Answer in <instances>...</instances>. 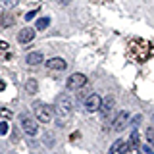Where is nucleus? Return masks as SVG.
<instances>
[{
	"label": "nucleus",
	"instance_id": "f257e3e1",
	"mask_svg": "<svg viewBox=\"0 0 154 154\" xmlns=\"http://www.w3.org/2000/svg\"><path fill=\"white\" fill-rule=\"evenodd\" d=\"M54 114L60 122H66L73 116V100L69 98L67 94H60L56 98V104H54Z\"/></svg>",
	"mask_w": 154,
	"mask_h": 154
},
{
	"label": "nucleus",
	"instance_id": "f03ea898",
	"mask_svg": "<svg viewBox=\"0 0 154 154\" xmlns=\"http://www.w3.org/2000/svg\"><path fill=\"white\" fill-rule=\"evenodd\" d=\"M35 116L41 123H50L52 118H54V106H46L42 102L35 104Z\"/></svg>",
	"mask_w": 154,
	"mask_h": 154
},
{
	"label": "nucleus",
	"instance_id": "7ed1b4c3",
	"mask_svg": "<svg viewBox=\"0 0 154 154\" xmlns=\"http://www.w3.org/2000/svg\"><path fill=\"white\" fill-rule=\"evenodd\" d=\"M19 123H21V129H23L27 135H31V137H33V135H37L38 123H37L35 118H31V114H27V112L19 114Z\"/></svg>",
	"mask_w": 154,
	"mask_h": 154
},
{
	"label": "nucleus",
	"instance_id": "20e7f679",
	"mask_svg": "<svg viewBox=\"0 0 154 154\" xmlns=\"http://www.w3.org/2000/svg\"><path fill=\"white\" fill-rule=\"evenodd\" d=\"M85 85H87V75H83V73H71L67 77V83H66V87L69 91H79Z\"/></svg>",
	"mask_w": 154,
	"mask_h": 154
},
{
	"label": "nucleus",
	"instance_id": "39448f33",
	"mask_svg": "<svg viewBox=\"0 0 154 154\" xmlns=\"http://www.w3.org/2000/svg\"><path fill=\"white\" fill-rule=\"evenodd\" d=\"M100 106H102V98H100L96 93L89 94L85 98V110H87V112H98Z\"/></svg>",
	"mask_w": 154,
	"mask_h": 154
},
{
	"label": "nucleus",
	"instance_id": "423d86ee",
	"mask_svg": "<svg viewBox=\"0 0 154 154\" xmlns=\"http://www.w3.org/2000/svg\"><path fill=\"white\" fill-rule=\"evenodd\" d=\"M127 123H129V112H119L116 116V119L112 122V129L114 131H122Z\"/></svg>",
	"mask_w": 154,
	"mask_h": 154
},
{
	"label": "nucleus",
	"instance_id": "0eeeda50",
	"mask_svg": "<svg viewBox=\"0 0 154 154\" xmlns=\"http://www.w3.org/2000/svg\"><path fill=\"white\" fill-rule=\"evenodd\" d=\"M48 69H54V71H64L66 67H67V62L64 60V58H50V60H46L45 62Z\"/></svg>",
	"mask_w": 154,
	"mask_h": 154
},
{
	"label": "nucleus",
	"instance_id": "6e6552de",
	"mask_svg": "<svg viewBox=\"0 0 154 154\" xmlns=\"http://www.w3.org/2000/svg\"><path fill=\"white\" fill-rule=\"evenodd\" d=\"M33 38H35V29H31V27H25V29H21V31L17 33V41L21 42V45H27V42H31Z\"/></svg>",
	"mask_w": 154,
	"mask_h": 154
},
{
	"label": "nucleus",
	"instance_id": "1a4fd4ad",
	"mask_svg": "<svg viewBox=\"0 0 154 154\" xmlns=\"http://www.w3.org/2000/svg\"><path fill=\"white\" fill-rule=\"evenodd\" d=\"M25 62H27L29 66H38V64L45 62V56H42L41 52H29L27 58H25Z\"/></svg>",
	"mask_w": 154,
	"mask_h": 154
},
{
	"label": "nucleus",
	"instance_id": "9d476101",
	"mask_svg": "<svg viewBox=\"0 0 154 154\" xmlns=\"http://www.w3.org/2000/svg\"><path fill=\"white\" fill-rule=\"evenodd\" d=\"M114 102H116V100H114V96H106V98L102 100V106H100V110H98V112L102 114V116H108L110 112H112V108H114Z\"/></svg>",
	"mask_w": 154,
	"mask_h": 154
},
{
	"label": "nucleus",
	"instance_id": "9b49d317",
	"mask_svg": "<svg viewBox=\"0 0 154 154\" xmlns=\"http://www.w3.org/2000/svg\"><path fill=\"white\" fill-rule=\"evenodd\" d=\"M25 91H27L29 94H37L38 93V83H37L35 79H27L25 81Z\"/></svg>",
	"mask_w": 154,
	"mask_h": 154
},
{
	"label": "nucleus",
	"instance_id": "f8f14e48",
	"mask_svg": "<svg viewBox=\"0 0 154 154\" xmlns=\"http://www.w3.org/2000/svg\"><path fill=\"white\" fill-rule=\"evenodd\" d=\"M123 139H118V141H116L114 144H112V146H110V150H108V154H116V152H119V148H122L123 146Z\"/></svg>",
	"mask_w": 154,
	"mask_h": 154
},
{
	"label": "nucleus",
	"instance_id": "ddd939ff",
	"mask_svg": "<svg viewBox=\"0 0 154 154\" xmlns=\"http://www.w3.org/2000/svg\"><path fill=\"white\" fill-rule=\"evenodd\" d=\"M48 25H50V17H41V19H37V29H38V31L46 29Z\"/></svg>",
	"mask_w": 154,
	"mask_h": 154
},
{
	"label": "nucleus",
	"instance_id": "4468645a",
	"mask_svg": "<svg viewBox=\"0 0 154 154\" xmlns=\"http://www.w3.org/2000/svg\"><path fill=\"white\" fill-rule=\"evenodd\" d=\"M146 141H148V144H152V146H154V127H148L146 129Z\"/></svg>",
	"mask_w": 154,
	"mask_h": 154
},
{
	"label": "nucleus",
	"instance_id": "2eb2a0df",
	"mask_svg": "<svg viewBox=\"0 0 154 154\" xmlns=\"http://www.w3.org/2000/svg\"><path fill=\"white\" fill-rule=\"evenodd\" d=\"M137 139H139V133H137V131H133V133H131V139H129V143H131V146H133V148H137V146H139V141H137Z\"/></svg>",
	"mask_w": 154,
	"mask_h": 154
},
{
	"label": "nucleus",
	"instance_id": "dca6fc26",
	"mask_svg": "<svg viewBox=\"0 0 154 154\" xmlns=\"http://www.w3.org/2000/svg\"><path fill=\"white\" fill-rule=\"evenodd\" d=\"M141 119H143V116H141V114H137V116H135V118L131 119V122H129V125H133V127H135V125L141 123Z\"/></svg>",
	"mask_w": 154,
	"mask_h": 154
},
{
	"label": "nucleus",
	"instance_id": "f3484780",
	"mask_svg": "<svg viewBox=\"0 0 154 154\" xmlns=\"http://www.w3.org/2000/svg\"><path fill=\"white\" fill-rule=\"evenodd\" d=\"M2 135H8V122H2Z\"/></svg>",
	"mask_w": 154,
	"mask_h": 154
},
{
	"label": "nucleus",
	"instance_id": "a211bd4d",
	"mask_svg": "<svg viewBox=\"0 0 154 154\" xmlns=\"http://www.w3.org/2000/svg\"><path fill=\"white\" fill-rule=\"evenodd\" d=\"M35 14H37V10H33V12H29L27 16H25V19H27V21H29V19H31V17H35Z\"/></svg>",
	"mask_w": 154,
	"mask_h": 154
},
{
	"label": "nucleus",
	"instance_id": "6ab92c4d",
	"mask_svg": "<svg viewBox=\"0 0 154 154\" xmlns=\"http://www.w3.org/2000/svg\"><path fill=\"white\" fill-rule=\"evenodd\" d=\"M58 4H62V6H67V4H69V0H58Z\"/></svg>",
	"mask_w": 154,
	"mask_h": 154
}]
</instances>
